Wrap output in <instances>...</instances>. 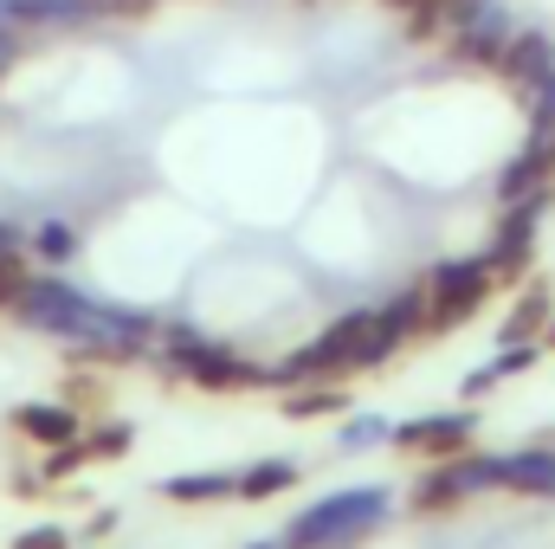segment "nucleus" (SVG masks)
Segmentation results:
<instances>
[{
  "label": "nucleus",
  "mask_w": 555,
  "mask_h": 549,
  "mask_svg": "<svg viewBox=\"0 0 555 549\" xmlns=\"http://www.w3.org/2000/svg\"><path fill=\"white\" fill-rule=\"evenodd\" d=\"M13 317L26 330L59 336L72 356H91V362H130L149 343V317L117 310V304H98V297L72 291L65 278H26L20 297H13Z\"/></svg>",
  "instance_id": "obj_1"
},
{
  "label": "nucleus",
  "mask_w": 555,
  "mask_h": 549,
  "mask_svg": "<svg viewBox=\"0 0 555 549\" xmlns=\"http://www.w3.org/2000/svg\"><path fill=\"white\" fill-rule=\"evenodd\" d=\"M13 52H20V39H13V26H0V72L13 65Z\"/></svg>",
  "instance_id": "obj_22"
},
{
  "label": "nucleus",
  "mask_w": 555,
  "mask_h": 549,
  "mask_svg": "<svg viewBox=\"0 0 555 549\" xmlns=\"http://www.w3.org/2000/svg\"><path fill=\"white\" fill-rule=\"evenodd\" d=\"M291 485H297V465L291 459H259V465L233 472V498H246V505H266V498L291 491Z\"/></svg>",
  "instance_id": "obj_12"
},
{
  "label": "nucleus",
  "mask_w": 555,
  "mask_h": 549,
  "mask_svg": "<svg viewBox=\"0 0 555 549\" xmlns=\"http://www.w3.org/2000/svg\"><path fill=\"white\" fill-rule=\"evenodd\" d=\"M388 511H395V498H388L382 485L336 491V498L310 505L304 518H291L284 549H356V544H369V537L388 524Z\"/></svg>",
  "instance_id": "obj_3"
},
{
  "label": "nucleus",
  "mask_w": 555,
  "mask_h": 549,
  "mask_svg": "<svg viewBox=\"0 0 555 549\" xmlns=\"http://www.w3.org/2000/svg\"><path fill=\"white\" fill-rule=\"evenodd\" d=\"M550 175H555V124H537L530 142H524V155L498 175V201H524V194L550 188Z\"/></svg>",
  "instance_id": "obj_9"
},
{
  "label": "nucleus",
  "mask_w": 555,
  "mask_h": 549,
  "mask_svg": "<svg viewBox=\"0 0 555 549\" xmlns=\"http://www.w3.org/2000/svg\"><path fill=\"white\" fill-rule=\"evenodd\" d=\"M168 369L194 388H266V369L240 362L233 349H220L194 330H168Z\"/></svg>",
  "instance_id": "obj_5"
},
{
  "label": "nucleus",
  "mask_w": 555,
  "mask_h": 549,
  "mask_svg": "<svg viewBox=\"0 0 555 549\" xmlns=\"http://www.w3.org/2000/svg\"><path fill=\"white\" fill-rule=\"evenodd\" d=\"M26 266H20V253L13 259H0V310H13V297H20V284H26Z\"/></svg>",
  "instance_id": "obj_19"
},
{
  "label": "nucleus",
  "mask_w": 555,
  "mask_h": 549,
  "mask_svg": "<svg viewBox=\"0 0 555 549\" xmlns=\"http://www.w3.org/2000/svg\"><path fill=\"white\" fill-rule=\"evenodd\" d=\"M13 426H20L26 439H39L46 452H52V446H72V439H85V433H78V413L59 408V401H26V408H13Z\"/></svg>",
  "instance_id": "obj_10"
},
{
  "label": "nucleus",
  "mask_w": 555,
  "mask_h": 549,
  "mask_svg": "<svg viewBox=\"0 0 555 549\" xmlns=\"http://www.w3.org/2000/svg\"><path fill=\"white\" fill-rule=\"evenodd\" d=\"M343 408H349L343 388H291L284 395V413L291 420H317V413H343Z\"/></svg>",
  "instance_id": "obj_15"
},
{
  "label": "nucleus",
  "mask_w": 555,
  "mask_h": 549,
  "mask_svg": "<svg viewBox=\"0 0 555 549\" xmlns=\"http://www.w3.org/2000/svg\"><path fill=\"white\" fill-rule=\"evenodd\" d=\"M85 452H91V459H124V452H130V426H124V420L98 426V433L85 439Z\"/></svg>",
  "instance_id": "obj_17"
},
{
  "label": "nucleus",
  "mask_w": 555,
  "mask_h": 549,
  "mask_svg": "<svg viewBox=\"0 0 555 549\" xmlns=\"http://www.w3.org/2000/svg\"><path fill=\"white\" fill-rule=\"evenodd\" d=\"M162 498H175V505H214V498H233V478L227 472H181V478H162Z\"/></svg>",
  "instance_id": "obj_13"
},
{
  "label": "nucleus",
  "mask_w": 555,
  "mask_h": 549,
  "mask_svg": "<svg viewBox=\"0 0 555 549\" xmlns=\"http://www.w3.org/2000/svg\"><path fill=\"white\" fill-rule=\"evenodd\" d=\"M543 317H550V291H543V284H530V291L517 297V310L504 317V343H530V336L543 330Z\"/></svg>",
  "instance_id": "obj_14"
},
{
  "label": "nucleus",
  "mask_w": 555,
  "mask_h": 549,
  "mask_svg": "<svg viewBox=\"0 0 555 549\" xmlns=\"http://www.w3.org/2000/svg\"><path fill=\"white\" fill-rule=\"evenodd\" d=\"M91 452H85V439H72V446H52V459H46V478H65V472H78Z\"/></svg>",
  "instance_id": "obj_18"
},
{
  "label": "nucleus",
  "mask_w": 555,
  "mask_h": 549,
  "mask_svg": "<svg viewBox=\"0 0 555 549\" xmlns=\"http://www.w3.org/2000/svg\"><path fill=\"white\" fill-rule=\"evenodd\" d=\"M517 98L524 91H537V85H550L555 78V39L550 33H537V26H524V33H511V46H504V59L491 65Z\"/></svg>",
  "instance_id": "obj_8"
},
{
  "label": "nucleus",
  "mask_w": 555,
  "mask_h": 549,
  "mask_svg": "<svg viewBox=\"0 0 555 549\" xmlns=\"http://www.w3.org/2000/svg\"><path fill=\"white\" fill-rule=\"evenodd\" d=\"M472 413H426V420H408V426H395L388 439L401 446V452H414V459H452V452H465L472 446Z\"/></svg>",
  "instance_id": "obj_7"
},
{
  "label": "nucleus",
  "mask_w": 555,
  "mask_h": 549,
  "mask_svg": "<svg viewBox=\"0 0 555 549\" xmlns=\"http://www.w3.org/2000/svg\"><path fill=\"white\" fill-rule=\"evenodd\" d=\"M504 491H524V498H555V452H550V446L504 452Z\"/></svg>",
  "instance_id": "obj_11"
},
{
  "label": "nucleus",
  "mask_w": 555,
  "mask_h": 549,
  "mask_svg": "<svg viewBox=\"0 0 555 549\" xmlns=\"http://www.w3.org/2000/svg\"><path fill=\"white\" fill-rule=\"evenodd\" d=\"M491 266L485 259H446V266H433L426 278V330H459V323H472L478 310H485V297H491Z\"/></svg>",
  "instance_id": "obj_4"
},
{
  "label": "nucleus",
  "mask_w": 555,
  "mask_h": 549,
  "mask_svg": "<svg viewBox=\"0 0 555 549\" xmlns=\"http://www.w3.org/2000/svg\"><path fill=\"white\" fill-rule=\"evenodd\" d=\"M543 343H550V349H555V317H550V323H543Z\"/></svg>",
  "instance_id": "obj_24"
},
{
  "label": "nucleus",
  "mask_w": 555,
  "mask_h": 549,
  "mask_svg": "<svg viewBox=\"0 0 555 549\" xmlns=\"http://www.w3.org/2000/svg\"><path fill=\"white\" fill-rule=\"evenodd\" d=\"M395 356V343L382 336L375 310H349L336 317L317 343H304L297 356H284L278 369H266V388H310V382H336V375H356V369H382Z\"/></svg>",
  "instance_id": "obj_2"
},
{
  "label": "nucleus",
  "mask_w": 555,
  "mask_h": 549,
  "mask_svg": "<svg viewBox=\"0 0 555 549\" xmlns=\"http://www.w3.org/2000/svg\"><path fill=\"white\" fill-rule=\"evenodd\" d=\"M33 253L59 266V259H72V253H78V233H72V227H59V220H46V227L33 233Z\"/></svg>",
  "instance_id": "obj_16"
},
{
  "label": "nucleus",
  "mask_w": 555,
  "mask_h": 549,
  "mask_svg": "<svg viewBox=\"0 0 555 549\" xmlns=\"http://www.w3.org/2000/svg\"><path fill=\"white\" fill-rule=\"evenodd\" d=\"M375 439H388L382 420H356V426H343V446H375Z\"/></svg>",
  "instance_id": "obj_21"
},
{
  "label": "nucleus",
  "mask_w": 555,
  "mask_h": 549,
  "mask_svg": "<svg viewBox=\"0 0 555 549\" xmlns=\"http://www.w3.org/2000/svg\"><path fill=\"white\" fill-rule=\"evenodd\" d=\"M253 549H284V544H253Z\"/></svg>",
  "instance_id": "obj_25"
},
{
  "label": "nucleus",
  "mask_w": 555,
  "mask_h": 549,
  "mask_svg": "<svg viewBox=\"0 0 555 549\" xmlns=\"http://www.w3.org/2000/svg\"><path fill=\"white\" fill-rule=\"evenodd\" d=\"M13 253H20V233H13V227L0 220V259H13Z\"/></svg>",
  "instance_id": "obj_23"
},
{
  "label": "nucleus",
  "mask_w": 555,
  "mask_h": 549,
  "mask_svg": "<svg viewBox=\"0 0 555 549\" xmlns=\"http://www.w3.org/2000/svg\"><path fill=\"white\" fill-rule=\"evenodd\" d=\"M13 549H65V531L59 524H39V531H20V544Z\"/></svg>",
  "instance_id": "obj_20"
},
{
  "label": "nucleus",
  "mask_w": 555,
  "mask_h": 549,
  "mask_svg": "<svg viewBox=\"0 0 555 549\" xmlns=\"http://www.w3.org/2000/svg\"><path fill=\"white\" fill-rule=\"evenodd\" d=\"M543 207H550V188H537V194H524V201H504V227H498V240H491V253H485L491 278H524L530 253H537V220H543Z\"/></svg>",
  "instance_id": "obj_6"
}]
</instances>
